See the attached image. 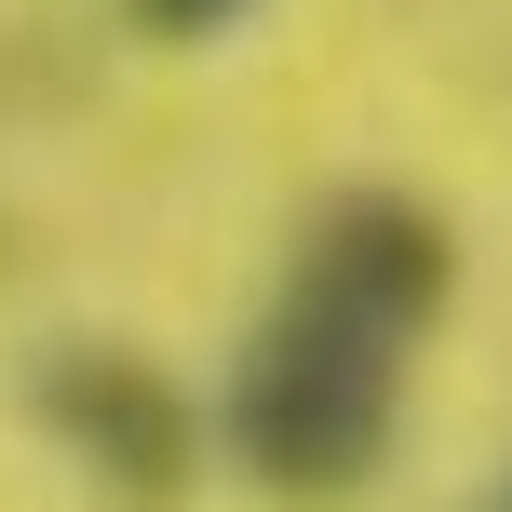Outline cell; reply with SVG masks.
Instances as JSON below:
<instances>
[{
    "label": "cell",
    "instance_id": "1",
    "mask_svg": "<svg viewBox=\"0 0 512 512\" xmlns=\"http://www.w3.org/2000/svg\"><path fill=\"white\" fill-rule=\"evenodd\" d=\"M445 283V216L405 189H351V203L310 216L283 297L256 310L243 364H230V459L283 499H337L378 472L391 418H405L418 337H432Z\"/></svg>",
    "mask_w": 512,
    "mask_h": 512
},
{
    "label": "cell",
    "instance_id": "2",
    "mask_svg": "<svg viewBox=\"0 0 512 512\" xmlns=\"http://www.w3.org/2000/svg\"><path fill=\"white\" fill-rule=\"evenodd\" d=\"M41 418L81 445V472H108L122 499H176L189 486V405L162 391V364H135V351H68L41 378Z\"/></svg>",
    "mask_w": 512,
    "mask_h": 512
},
{
    "label": "cell",
    "instance_id": "3",
    "mask_svg": "<svg viewBox=\"0 0 512 512\" xmlns=\"http://www.w3.org/2000/svg\"><path fill=\"white\" fill-rule=\"evenodd\" d=\"M135 27H162V41H216L230 14H256V0H122Z\"/></svg>",
    "mask_w": 512,
    "mask_h": 512
}]
</instances>
